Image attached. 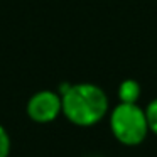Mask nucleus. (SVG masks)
Segmentation results:
<instances>
[{"label":"nucleus","mask_w":157,"mask_h":157,"mask_svg":"<svg viewBox=\"0 0 157 157\" xmlns=\"http://www.w3.org/2000/svg\"><path fill=\"white\" fill-rule=\"evenodd\" d=\"M58 91L63 100V117L75 127H95L110 113L108 95L95 83H63Z\"/></svg>","instance_id":"obj_1"},{"label":"nucleus","mask_w":157,"mask_h":157,"mask_svg":"<svg viewBox=\"0 0 157 157\" xmlns=\"http://www.w3.org/2000/svg\"><path fill=\"white\" fill-rule=\"evenodd\" d=\"M108 127L113 139L125 147H137L150 133L145 110L139 103H122L110 108Z\"/></svg>","instance_id":"obj_2"},{"label":"nucleus","mask_w":157,"mask_h":157,"mask_svg":"<svg viewBox=\"0 0 157 157\" xmlns=\"http://www.w3.org/2000/svg\"><path fill=\"white\" fill-rule=\"evenodd\" d=\"M25 113L34 123L48 125L63 115V100L59 91L54 90H39L32 93L25 105Z\"/></svg>","instance_id":"obj_3"},{"label":"nucleus","mask_w":157,"mask_h":157,"mask_svg":"<svg viewBox=\"0 0 157 157\" xmlns=\"http://www.w3.org/2000/svg\"><path fill=\"white\" fill-rule=\"evenodd\" d=\"M118 101L122 103H139V98L142 95V86L137 79L127 78L118 85Z\"/></svg>","instance_id":"obj_4"},{"label":"nucleus","mask_w":157,"mask_h":157,"mask_svg":"<svg viewBox=\"0 0 157 157\" xmlns=\"http://www.w3.org/2000/svg\"><path fill=\"white\" fill-rule=\"evenodd\" d=\"M144 110H145V117H147V123H149L150 133H154L157 137V98L150 100L144 106Z\"/></svg>","instance_id":"obj_5"},{"label":"nucleus","mask_w":157,"mask_h":157,"mask_svg":"<svg viewBox=\"0 0 157 157\" xmlns=\"http://www.w3.org/2000/svg\"><path fill=\"white\" fill-rule=\"evenodd\" d=\"M12 149V140L9 135L7 128L0 123V157H9Z\"/></svg>","instance_id":"obj_6"},{"label":"nucleus","mask_w":157,"mask_h":157,"mask_svg":"<svg viewBox=\"0 0 157 157\" xmlns=\"http://www.w3.org/2000/svg\"><path fill=\"white\" fill-rule=\"evenodd\" d=\"M90 157H98V155H90Z\"/></svg>","instance_id":"obj_7"}]
</instances>
